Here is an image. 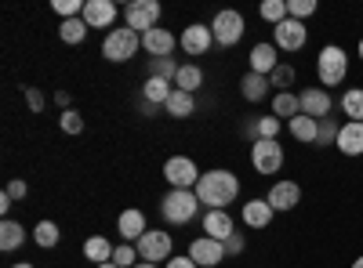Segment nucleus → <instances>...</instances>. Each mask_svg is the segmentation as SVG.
<instances>
[{"mask_svg":"<svg viewBox=\"0 0 363 268\" xmlns=\"http://www.w3.org/2000/svg\"><path fill=\"white\" fill-rule=\"evenodd\" d=\"M87 22H84V15L80 18H62L58 22V37H62L66 44H84V37H87Z\"/></svg>","mask_w":363,"mask_h":268,"instance_id":"c85d7f7f","label":"nucleus"},{"mask_svg":"<svg viewBox=\"0 0 363 268\" xmlns=\"http://www.w3.org/2000/svg\"><path fill=\"white\" fill-rule=\"evenodd\" d=\"M316 73H320V83H323V91L327 87H338L345 76H349V54L338 47V44H327L316 58Z\"/></svg>","mask_w":363,"mask_h":268,"instance_id":"7ed1b4c3","label":"nucleus"},{"mask_svg":"<svg viewBox=\"0 0 363 268\" xmlns=\"http://www.w3.org/2000/svg\"><path fill=\"white\" fill-rule=\"evenodd\" d=\"M338 148H342L345 156H363V124H356V120L342 124V131H338Z\"/></svg>","mask_w":363,"mask_h":268,"instance_id":"aec40b11","label":"nucleus"},{"mask_svg":"<svg viewBox=\"0 0 363 268\" xmlns=\"http://www.w3.org/2000/svg\"><path fill=\"white\" fill-rule=\"evenodd\" d=\"M138 47H142V37L135 33L131 25H120V29H109L106 33L102 58H109V62H128V58H135Z\"/></svg>","mask_w":363,"mask_h":268,"instance_id":"20e7f679","label":"nucleus"},{"mask_svg":"<svg viewBox=\"0 0 363 268\" xmlns=\"http://www.w3.org/2000/svg\"><path fill=\"white\" fill-rule=\"evenodd\" d=\"M294 76H298V73H294V66H287V62H280L277 69H272V76H269V83H272V87H280V91H287V87L294 83Z\"/></svg>","mask_w":363,"mask_h":268,"instance_id":"c9c22d12","label":"nucleus"},{"mask_svg":"<svg viewBox=\"0 0 363 268\" xmlns=\"http://www.w3.org/2000/svg\"><path fill=\"white\" fill-rule=\"evenodd\" d=\"M359 58H363V40H359Z\"/></svg>","mask_w":363,"mask_h":268,"instance_id":"603ef678","label":"nucleus"},{"mask_svg":"<svg viewBox=\"0 0 363 268\" xmlns=\"http://www.w3.org/2000/svg\"><path fill=\"white\" fill-rule=\"evenodd\" d=\"M55 102L62 105V109H69V91H58V95H55Z\"/></svg>","mask_w":363,"mask_h":268,"instance_id":"49530a36","label":"nucleus"},{"mask_svg":"<svg viewBox=\"0 0 363 268\" xmlns=\"http://www.w3.org/2000/svg\"><path fill=\"white\" fill-rule=\"evenodd\" d=\"M255 134L265 138V141H277V134H280V120H277V116H262V120L255 124Z\"/></svg>","mask_w":363,"mask_h":268,"instance_id":"4c0bfd02","label":"nucleus"},{"mask_svg":"<svg viewBox=\"0 0 363 268\" xmlns=\"http://www.w3.org/2000/svg\"><path fill=\"white\" fill-rule=\"evenodd\" d=\"M269 206H272V211H294V206H298V199H301V189L294 185V182H277V185H272L269 189Z\"/></svg>","mask_w":363,"mask_h":268,"instance_id":"dca6fc26","label":"nucleus"},{"mask_svg":"<svg viewBox=\"0 0 363 268\" xmlns=\"http://www.w3.org/2000/svg\"><path fill=\"white\" fill-rule=\"evenodd\" d=\"M306 22H298V18H284L280 25H272V44H277L280 51H301L306 47Z\"/></svg>","mask_w":363,"mask_h":268,"instance_id":"9d476101","label":"nucleus"},{"mask_svg":"<svg viewBox=\"0 0 363 268\" xmlns=\"http://www.w3.org/2000/svg\"><path fill=\"white\" fill-rule=\"evenodd\" d=\"M51 8L62 15V18H80V15H84V4H80V0H55Z\"/></svg>","mask_w":363,"mask_h":268,"instance_id":"ea45409f","label":"nucleus"},{"mask_svg":"<svg viewBox=\"0 0 363 268\" xmlns=\"http://www.w3.org/2000/svg\"><path fill=\"white\" fill-rule=\"evenodd\" d=\"M189 257L200 268H215L218 261H225V243L211 240V235H200V240H193V247H189Z\"/></svg>","mask_w":363,"mask_h":268,"instance_id":"ddd939ff","label":"nucleus"},{"mask_svg":"<svg viewBox=\"0 0 363 268\" xmlns=\"http://www.w3.org/2000/svg\"><path fill=\"white\" fill-rule=\"evenodd\" d=\"M251 163L258 174H277L284 167V145L280 141H265V138H255L251 145Z\"/></svg>","mask_w":363,"mask_h":268,"instance_id":"423d86ee","label":"nucleus"},{"mask_svg":"<svg viewBox=\"0 0 363 268\" xmlns=\"http://www.w3.org/2000/svg\"><path fill=\"white\" fill-rule=\"evenodd\" d=\"M84 22L91 25V29H113V22H116V4L113 0H84Z\"/></svg>","mask_w":363,"mask_h":268,"instance_id":"9b49d317","label":"nucleus"},{"mask_svg":"<svg viewBox=\"0 0 363 268\" xmlns=\"http://www.w3.org/2000/svg\"><path fill=\"white\" fill-rule=\"evenodd\" d=\"M196 196L207 211H225V206L240 196V177L233 170H203L196 182Z\"/></svg>","mask_w":363,"mask_h":268,"instance_id":"f257e3e1","label":"nucleus"},{"mask_svg":"<svg viewBox=\"0 0 363 268\" xmlns=\"http://www.w3.org/2000/svg\"><path fill=\"white\" fill-rule=\"evenodd\" d=\"M338 124L330 120V116H323L320 120V131H316V148H327V145H338Z\"/></svg>","mask_w":363,"mask_h":268,"instance_id":"72a5a7b5","label":"nucleus"},{"mask_svg":"<svg viewBox=\"0 0 363 268\" xmlns=\"http://www.w3.org/2000/svg\"><path fill=\"white\" fill-rule=\"evenodd\" d=\"M174 37L167 33V29H149V33H142V47L149 51V54H153V58H171V51H174Z\"/></svg>","mask_w":363,"mask_h":268,"instance_id":"f3484780","label":"nucleus"},{"mask_svg":"<svg viewBox=\"0 0 363 268\" xmlns=\"http://www.w3.org/2000/svg\"><path fill=\"white\" fill-rule=\"evenodd\" d=\"M352 268H363V257H356V261H352Z\"/></svg>","mask_w":363,"mask_h":268,"instance_id":"8fccbe9b","label":"nucleus"},{"mask_svg":"<svg viewBox=\"0 0 363 268\" xmlns=\"http://www.w3.org/2000/svg\"><path fill=\"white\" fill-rule=\"evenodd\" d=\"M171 91H174V83H167V80H157V76H149V80H145V87H142V98H145L149 105H167Z\"/></svg>","mask_w":363,"mask_h":268,"instance_id":"393cba45","label":"nucleus"},{"mask_svg":"<svg viewBox=\"0 0 363 268\" xmlns=\"http://www.w3.org/2000/svg\"><path fill=\"white\" fill-rule=\"evenodd\" d=\"M58 235H62V232H58L55 221H40V225L33 228V240H37V247H44V250H51V247L58 243Z\"/></svg>","mask_w":363,"mask_h":268,"instance_id":"473e14b6","label":"nucleus"},{"mask_svg":"<svg viewBox=\"0 0 363 268\" xmlns=\"http://www.w3.org/2000/svg\"><path fill=\"white\" fill-rule=\"evenodd\" d=\"M200 196L193 192V189H171L167 196H164V203H160V211H164V218L171 221V225H186V221H193L196 218V211H200Z\"/></svg>","mask_w":363,"mask_h":268,"instance_id":"f03ea898","label":"nucleus"},{"mask_svg":"<svg viewBox=\"0 0 363 268\" xmlns=\"http://www.w3.org/2000/svg\"><path fill=\"white\" fill-rule=\"evenodd\" d=\"M269 76H258V73H247L244 80H240V95H244L247 102H262L269 95Z\"/></svg>","mask_w":363,"mask_h":268,"instance_id":"a878e982","label":"nucleus"},{"mask_svg":"<svg viewBox=\"0 0 363 268\" xmlns=\"http://www.w3.org/2000/svg\"><path fill=\"white\" fill-rule=\"evenodd\" d=\"M22 91H26V105H29V109H33V112H44V95L37 91V87H22Z\"/></svg>","mask_w":363,"mask_h":268,"instance_id":"79ce46f5","label":"nucleus"},{"mask_svg":"<svg viewBox=\"0 0 363 268\" xmlns=\"http://www.w3.org/2000/svg\"><path fill=\"white\" fill-rule=\"evenodd\" d=\"M178 62L174 58H153L149 62V76H157V80H167V83H174V76H178Z\"/></svg>","mask_w":363,"mask_h":268,"instance_id":"2f4dec72","label":"nucleus"},{"mask_svg":"<svg viewBox=\"0 0 363 268\" xmlns=\"http://www.w3.org/2000/svg\"><path fill=\"white\" fill-rule=\"evenodd\" d=\"M99 268H116V264H113V261H106V264H99Z\"/></svg>","mask_w":363,"mask_h":268,"instance_id":"3c124183","label":"nucleus"},{"mask_svg":"<svg viewBox=\"0 0 363 268\" xmlns=\"http://www.w3.org/2000/svg\"><path fill=\"white\" fill-rule=\"evenodd\" d=\"M113 264H116V268H135V264H138V250H135L131 243H120V247L113 250Z\"/></svg>","mask_w":363,"mask_h":268,"instance_id":"e433bc0d","label":"nucleus"},{"mask_svg":"<svg viewBox=\"0 0 363 268\" xmlns=\"http://www.w3.org/2000/svg\"><path fill=\"white\" fill-rule=\"evenodd\" d=\"M124 18L135 33H149V29H157V22H160V4L157 0H131L124 8Z\"/></svg>","mask_w":363,"mask_h":268,"instance_id":"0eeeda50","label":"nucleus"},{"mask_svg":"<svg viewBox=\"0 0 363 268\" xmlns=\"http://www.w3.org/2000/svg\"><path fill=\"white\" fill-rule=\"evenodd\" d=\"M287 15L291 18H309V15H316V0H287Z\"/></svg>","mask_w":363,"mask_h":268,"instance_id":"58836bf2","label":"nucleus"},{"mask_svg":"<svg viewBox=\"0 0 363 268\" xmlns=\"http://www.w3.org/2000/svg\"><path fill=\"white\" fill-rule=\"evenodd\" d=\"M247 58H251V73L272 76V69L280 66V47H277V44H255Z\"/></svg>","mask_w":363,"mask_h":268,"instance_id":"2eb2a0df","label":"nucleus"},{"mask_svg":"<svg viewBox=\"0 0 363 268\" xmlns=\"http://www.w3.org/2000/svg\"><path fill=\"white\" fill-rule=\"evenodd\" d=\"M272 206H269V199H247L244 203V221L251 225V228H265L269 221H272Z\"/></svg>","mask_w":363,"mask_h":268,"instance_id":"412c9836","label":"nucleus"},{"mask_svg":"<svg viewBox=\"0 0 363 268\" xmlns=\"http://www.w3.org/2000/svg\"><path fill=\"white\" fill-rule=\"evenodd\" d=\"M11 268H33V264H29V261H18V264H11Z\"/></svg>","mask_w":363,"mask_h":268,"instance_id":"09e8293b","label":"nucleus"},{"mask_svg":"<svg viewBox=\"0 0 363 268\" xmlns=\"http://www.w3.org/2000/svg\"><path fill=\"white\" fill-rule=\"evenodd\" d=\"M211 33H215V44L233 47L244 40V15L240 11H218L215 22H211Z\"/></svg>","mask_w":363,"mask_h":268,"instance_id":"39448f33","label":"nucleus"},{"mask_svg":"<svg viewBox=\"0 0 363 268\" xmlns=\"http://www.w3.org/2000/svg\"><path fill=\"white\" fill-rule=\"evenodd\" d=\"M22 243H26V228H22L18 221H11V218L0 221V250L11 254V250H18Z\"/></svg>","mask_w":363,"mask_h":268,"instance_id":"4be33fe9","label":"nucleus"},{"mask_svg":"<svg viewBox=\"0 0 363 268\" xmlns=\"http://www.w3.org/2000/svg\"><path fill=\"white\" fill-rule=\"evenodd\" d=\"M272 116L284 124H291L294 116H301V105H298V95H291V91H277V98H272Z\"/></svg>","mask_w":363,"mask_h":268,"instance_id":"5701e85b","label":"nucleus"},{"mask_svg":"<svg viewBox=\"0 0 363 268\" xmlns=\"http://www.w3.org/2000/svg\"><path fill=\"white\" fill-rule=\"evenodd\" d=\"M294 141H306V145H316V131H320V120H313V116H294V120L287 124Z\"/></svg>","mask_w":363,"mask_h":268,"instance_id":"cd10ccee","label":"nucleus"},{"mask_svg":"<svg viewBox=\"0 0 363 268\" xmlns=\"http://www.w3.org/2000/svg\"><path fill=\"white\" fill-rule=\"evenodd\" d=\"M113 250H116V247H109L106 235H91V240L84 243V257H87V261H95V268L106 264V261H113Z\"/></svg>","mask_w":363,"mask_h":268,"instance_id":"bb28decb","label":"nucleus"},{"mask_svg":"<svg viewBox=\"0 0 363 268\" xmlns=\"http://www.w3.org/2000/svg\"><path fill=\"white\" fill-rule=\"evenodd\" d=\"M182 51L186 54H203L211 44H215V33H211V25H200V22H193V25H186V33H182Z\"/></svg>","mask_w":363,"mask_h":268,"instance_id":"4468645a","label":"nucleus"},{"mask_svg":"<svg viewBox=\"0 0 363 268\" xmlns=\"http://www.w3.org/2000/svg\"><path fill=\"white\" fill-rule=\"evenodd\" d=\"M225 254H244V235H240V232H233L225 240Z\"/></svg>","mask_w":363,"mask_h":268,"instance_id":"c03bdc74","label":"nucleus"},{"mask_svg":"<svg viewBox=\"0 0 363 268\" xmlns=\"http://www.w3.org/2000/svg\"><path fill=\"white\" fill-rule=\"evenodd\" d=\"M200 83H203V73H200L196 62H186L178 69V76H174V87H178V91H189V95H196Z\"/></svg>","mask_w":363,"mask_h":268,"instance_id":"c756f323","label":"nucleus"},{"mask_svg":"<svg viewBox=\"0 0 363 268\" xmlns=\"http://www.w3.org/2000/svg\"><path fill=\"white\" fill-rule=\"evenodd\" d=\"M262 18L272 22V25H280L287 18V0H265V4H262Z\"/></svg>","mask_w":363,"mask_h":268,"instance_id":"f704fd0d","label":"nucleus"},{"mask_svg":"<svg viewBox=\"0 0 363 268\" xmlns=\"http://www.w3.org/2000/svg\"><path fill=\"white\" fill-rule=\"evenodd\" d=\"M26 192H29V185L22 182V177H15V182H8V189H4V196H8V199H26Z\"/></svg>","mask_w":363,"mask_h":268,"instance_id":"37998d69","label":"nucleus"},{"mask_svg":"<svg viewBox=\"0 0 363 268\" xmlns=\"http://www.w3.org/2000/svg\"><path fill=\"white\" fill-rule=\"evenodd\" d=\"M298 105H301V116H313V120H323V116L330 112V105H335V98H330L323 87H306V91L298 95Z\"/></svg>","mask_w":363,"mask_h":268,"instance_id":"f8f14e48","label":"nucleus"},{"mask_svg":"<svg viewBox=\"0 0 363 268\" xmlns=\"http://www.w3.org/2000/svg\"><path fill=\"white\" fill-rule=\"evenodd\" d=\"M135 268H160V264H153V261H142V264H135Z\"/></svg>","mask_w":363,"mask_h":268,"instance_id":"de8ad7c7","label":"nucleus"},{"mask_svg":"<svg viewBox=\"0 0 363 268\" xmlns=\"http://www.w3.org/2000/svg\"><path fill=\"white\" fill-rule=\"evenodd\" d=\"M342 109H345L349 120L363 124V87H349V91L342 95Z\"/></svg>","mask_w":363,"mask_h":268,"instance_id":"7c9ffc66","label":"nucleus"},{"mask_svg":"<svg viewBox=\"0 0 363 268\" xmlns=\"http://www.w3.org/2000/svg\"><path fill=\"white\" fill-rule=\"evenodd\" d=\"M203 232L211 235V240L225 243L229 235L236 232V228H233V218H229V211H207V214H203Z\"/></svg>","mask_w":363,"mask_h":268,"instance_id":"6ab92c4d","label":"nucleus"},{"mask_svg":"<svg viewBox=\"0 0 363 268\" xmlns=\"http://www.w3.org/2000/svg\"><path fill=\"white\" fill-rule=\"evenodd\" d=\"M164 268H200V264H196V261H193V257L186 254V257H171V261H167Z\"/></svg>","mask_w":363,"mask_h":268,"instance_id":"a18cd8bd","label":"nucleus"},{"mask_svg":"<svg viewBox=\"0 0 363 268\" xmlns=\"http://www.w3.org/2000/svg\"><path fill=\"white\" fill-rule=\"evenodd\" d=\"M164 177H167V185L171 189H193L200 182V170L189 156H171L164 163Z\"/></svg>","mask_w":363,"mask_h":268,"instance_id":"6e6552de","label":"nucleus"},{"mask_svg":"<svg viewBox=\"0 0 363 268\" xmlns=\"http://www.w3.org/2000/svg\"><path fill=\"white\" fill-rule=\"evenodd\" d=\"M167 116H174V120H186V116H193V109H196V98L189 95V91H171V98H167Z\"/></svg>","mask_w":363,"mask_h":268,"instance_id":"b1692460","label":"nucleus"},{"mask_svg":"<svg viewBox=\"0 0 363 268\" xmlns=\"http://www.w3.org/2000/svg\"><path fill=\"white\" fill-rule=\"evenodd\" d=\"M138 257L142 261H153V264H160V261H171L174 254H171V235L167 232H157V228H149L142 240H138Z\"/></svg>","mask_w":363,"mask_h":268,"instance_id":"1a4fd4ad","label":"nucleus"},{"mask_svg":"<svg viewBox=\"0 0 363 268\" xmlns=\"http://www.w3.org/2000/svg\"><path fill=\"white\" fill-rule=\"evenodd\" d=\"M62 131H66V134H80V131H84V116H80L77 109H66V112H62Z\"/></svg>","mask_w":363,"mask_h":268,"instance_id":"a19ab883","label":"nucleus"},{"mask_svg":"<svg viewBox=\"0 0 363 268\" xmlns=\"http://www.w3.org/2000/svg\"><path fill=\"white\" fill-rule=\"evenodd\" d=\"M116 232L124 235V243H138L142 235L149 232L145 228V214L142 211H124V214L116 218Z\"/></svg>","mask_w":363,"mask_h":268,"instance_id":"a211bd4d","label":"nucleus"}]
</instances>
